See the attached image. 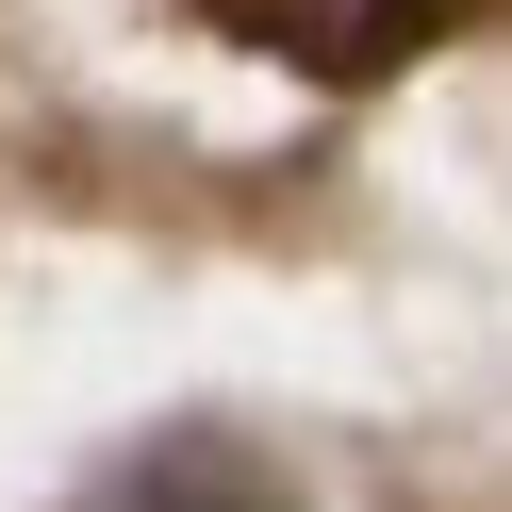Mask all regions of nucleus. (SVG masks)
Listing matches in <instances>:
<instances>
[{
    "label": "nucleus",
    "mask_w": 512,
    "mask_h": 512,
    "mask_svg": "<svg viewBox=\"0 0 512 512\" xmlns=\"http://www.w3.org/2000/svg\"><path fill=\"white\" fill-rule=\"evenodd\" d=\"M199 17L232 50H265V67H298V83H397L463 0H199Z\"/></svg>",
    "instance_id": "obj_1"
},
{
    "label": "nucleus",
    "mask_w": 512,
    "mask_h": 512,
    "mask_svg": "<svg viewBox=\"0 0 512 512\" xmlns=\"http://www.w3.org/2000/svg\"><path fill=\"white\" fill-rule=\"evenodd\" d=\"M83 512H281V496L232 463V446H199V430H182V446H149V463H116Z\"/></svg>",
    "instance_id": "obj_2"
}]
</instances>
